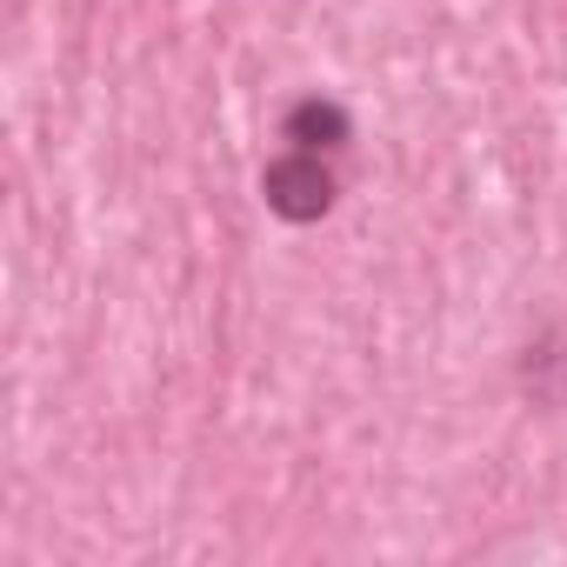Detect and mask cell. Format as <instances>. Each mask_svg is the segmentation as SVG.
<instances>
[{"instance_id": "obj_1", "label": "cell", "mask_w": 567, "mask_h": 567, "mask_svg": "<svg viewBox=\"0 0 567 567\" xmlns=\"http://www.w3.org/2000/svg\"><path fill=\"white\" fill-rule=\"evenodd\" d=\"M267 207L274 214H288V220H315L334 207V174L321 167V154L295 147L288 161H274L267 167Z\"/></svg>"}, {"instance_id": "obj_2", "label": "cell", "mask_w": 567, "mask_h": 567, "mask_svg": "<svg viewBox=\"0 0 567 567\" xmlns=\"http://www.w3.org/2000/svg\"><path fill=\"white\" fill-rule=\"evenodd\" d=\"M288 141H295V147H308V154L341 147V141H348V114H341L334 101H301V107L288 114Z\"/></svg>"}]
</instances>
